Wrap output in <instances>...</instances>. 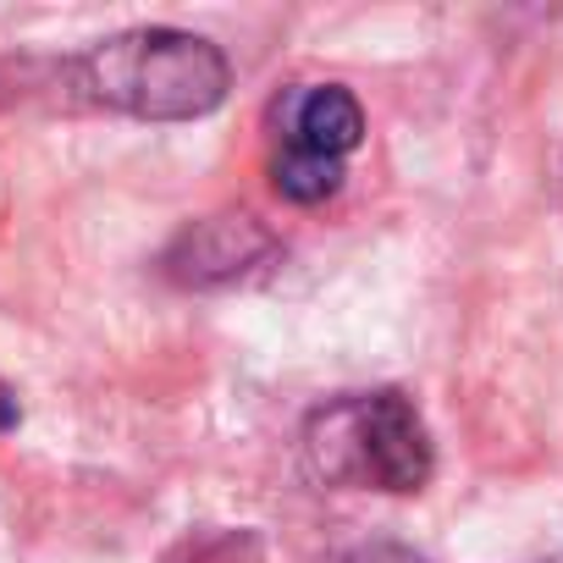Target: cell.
Here are the masks:
<instances>
[{
    "label": "cell",
    "instance_id": "cell-2",
    "mask_svg": "<svg viewBox=\"0 0 563 563\" xmlns=\"http://www.w3.org/2000/svg\"><path fill=\"white\" fill-rule=\"evenodd\" d=\"M305 459L327 486L420 492L431 481V431L404 393H354L310 420Z\"/></svg>",
    "mask_w": 563,
    "mask_h": 563
},
{
    "label": "cell",
    "instance_id": "cell-3",
    "mask_svg": "<svg viewBox=\"0 0 563 563\" xmlns=\"http://www.w3.org/2000/svg\"><path fill=\"white\" fill-rule=\"evenodd\" d=\"M276 133H282V150L271 161L276 188L299 205H316L338 194L343 161L365 139V111L343 84H299L276 100Z\"/></svg>",
    "mask_w": 563,
    "mask_h": 563
},
{
    "label": "cell",
    "instance_id": "cell-1",
    "mask_svg": "<svg viewBox=\"0 0 563 563\" xmlns=\"http://www.w3.org/2000/svg\"><path fill=\"white\" fill-rule=\"evenodd\" d=\"M78 78L100 106H117L144 122L205 117L227 100V84H232L227 56L210 40L177 34V29L117 34L78 62Z\"/></svg>",
    "mask_w": 563,
    "mask_h": 563
},
{
    "label": "cell",
    "instance_id": "cell-4",
    "mask_svg": "<svg viewBox=\"0 0 563 563\" xmlns=\"http://www.w3.org/2000/svg\"><path fill=\"white\" fill-rule=\"evenodd\" d=\"M349 563H420V558H409L404 547H365V552H354Z\"/></svg>",
    "mask_w": 563,
    "mask_h": 563
}]
</instances>
